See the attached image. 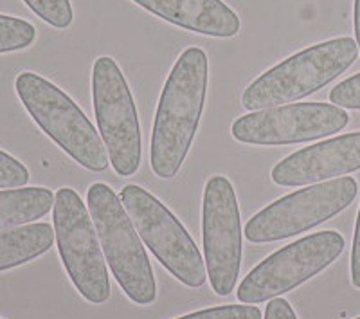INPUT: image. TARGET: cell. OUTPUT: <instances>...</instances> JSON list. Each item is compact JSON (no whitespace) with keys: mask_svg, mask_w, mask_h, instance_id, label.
<instances>
[{"mask_svg":"<svg viewBox=\"0 0 360 319\" xmlns=\"http://www.w3.org/2000/svg\"><path fill=\"white\" fill-rule=\"evenodd\" d=\"M209 82L207 54L188 47L169 73L157 106L150 163L160 179H173L186 161L200 125Z\"/></svg>","mask_w":360,"mask_h":319,"instance_id":"1","label":"cell"},{"mask_svg":"<svg viewBox=\"0 0 360 319\" xmlns=\"http://www.w3.org/2000/svg\"><path fill=\"white\" fill-rule=\"evenodd\" d=\"M356 56L359 45L349 37L311 45L254 80L243 92L242 105L256 112L307 98L346 73Z\"/></svg>","mask_w":360,"mask_h":319,"instance_id":"2","label":"cell"},{"mask_svg":"<svg viewBox=\"0 0 360 319\" xmlns=\"http://www.w3.org/2000/svg\"><path fill=\"white\" fill-rule=\"evenodd\" d=\"M86 204L105 260L121 291L135 305H152L157 299L152 263L121 199L110 186L96 182L86 193Z\"/></svg>","mask_w":360,"mask_h":319,"instance_id":"3","label":"cell"},{"mask_svg":"<svg viewBox=\"0 0 360 319\" xmlns=\"http://www.w3.org/2000/svg\"><path fill=\"white\" fill-rule=\"evenodd\" d=\"M15 89L34 123L67 156L90 172H105L108 168L110 159L101 135L60 87L27 70L18 74Z\"/></svg>","mask_w":360,"mask_h":319,"instance_id":"4","label":"cell"},{"mask_svg":"<svg viewBox=\"0 0 360 319\" xmlns=\"http://www.w3.org/2000/svg\"><path fill=\"white\" fill-rule=\"evenodd\" d=\"M58 253L76 291L92 305L110 299V280L101 242L86 204L72 188L58 189L53 208Z\"/></svg>","mask_w":360,"mask_h":319,"instance_id":"5","label":"cell"},{"mask_svg":"<svg viewBox=\"0 0 360 319\" xmlns=\"http://www.w3.org/2000/svg\"><path fill=\"white\" fill-rule=\"evenodd\" d=\"M119 199L144 246L182 285L200 289L207 280L205 260L186 227L159 199L137 184L121 189Z\"/></svg>","mask_w":360,"mask_h":319,"instance_id":"6","label":"cell"},{"mask_svg":"<svg viewBox=\"0 0 360 319\" xmlns=\"http://www.w3.org/2000/svg\"><path fill=\"white\" fill-rule=\"evenodd\" d=\"M342 234L321 231L292 242L254 267L238 287V301L258 305L279 298L311 280L342 254Z\"/></svg>","mask_w":360,"mask_h":319,"instance_id":"7","label":"cell"},{"mask_svg":"<svg viewBox=\"0 0 360 319\" xmlns=\"http://www.w3.org/2000/svg\"><path fill=\"white\" fill-rule=\"evenodd\" d=\"M92 99L99 134L115 173L130 177L141 166V127L123 70L114 58L99 56L92 67Z\"/></svg>","mask_w":360,"mask_h":319,"instance_id":"8","label":"cell"},{"mask_svg":"<svg viewBox=\"0 0 360 319\" xmlns=\"http://www.w3.org/2000/svg\"><path fill=\"white\" fill-rule=\"evenodd\" d=\"M359 184L353 177H339L285 195L256 213L245 225L252 244H270L307 233L330 220L355 201Z\"/></svg>","mask_w":360,"mask_h":319,"instance_id":"9","label":"cell"},{"mask_svg":"<svg viewBox=\"0 0 360 319\" xmlns=\"http://www.w3.org/2000/svg\"><path fill=\"white\" fill-rule=\"evenodd\" d=\"M348 112L330 103H288L240 115L231 127L236 141L254 146H285L323 139L344 130Z\"/></svg>","mask_w":360,"mask_h":319,"instance_id":"10","label":"cell"},{"mask_svg":"<svg viewBox=\"0 0 360 319\" xmlns=\"http://www.w3.org/2000/svg\"><path fill=\"white\" fill-rule=\"evenodd\" d=\"M202 238L209 283L214 294L229 296L242 267V222L236 192L224 175H213L205 184Z\"/></svg>","mask_w":360,"mask_h":319,"instance_id":"11","label":"cell"},{"mask_svg":"<svg viewBox=\"0 0 360 319\" xmlns=\"http://www.w3.org/2000/svg\"><path fill=\"white\" fill-rule=\"evenodd\" d=\"M360 170V132L344 134L301 148L279 161L272 168V180L278 186L319 184L326 179Z\"/></svg>","mask_w":360,"mask_h":319,"instance_id":"12","label":"cell"},{"mask_svg":"<svg viewBox=\"0 0 360 319\" xmlns=\"http://www.w3.org/2000/svg\"><path fill=\"white\" fill-rule=\"evenodd\" d=\"M169 24L214 38H233L240 17L221 0H131Z\"/></svg>","mask_w":360,"mask_h":319,"instance_id":"13","label":"cell"},{"mask_svg":"<svg viewBox=\"0 0 360 319\" xmlns=\"http://www.w3.org/2000/svg\"><path fill=\"white\" fill-rule=\"evenodd\" d=\"M54 238L56 233L45 222L0 231V273L33 262L53 247Z\"/></svg>","mask_w":360,"mask_h":319,"instance_id":"14","label":"cell"},{"mask_svg":"<svg viewBox=\"0 0 360 319\" xmlns=\"http://www.w3.org/2000/svg\"><path fill=\"white\" fill-rule=\"evenodd\" d=\"M54 208V193L47 188H15L0 192V231L33 224Z\"/></svg>","mask_w":360,"mask_h":319,"instance_id":"15","label":"cell"},{"mask_svg":"<svg viewBox=\"0 0 360 319\" xmlns=\"http://www.w3.org/2000/svg\"><path fill=\"white\" fill-rule=\"evenodd\" d=\"M37 40V29L24 18L0 15V54L27 49Z\"/></svg>","mask_w":360,"mask_h":319,"instance_id":"16","label":"cell"},{"mask_svg":"<svg viewBox=\"0 0 360 319\" xmlns=\"http://www.w3.org/2000/svg\"><path fill=\"white\" fill-rule=\"evenodd\" d=\"M31 11L56 29H65L72 24L74 11L70 0H24Z\"/></svg>","mask_w":360,"mask_h":319,"instance_id":"17","label":"cell"},{"mask_svg":"<svg viewBox=\"0 0 360 319\" xmlns=\"http://www.w3.org/2000/svg\"><path fill=\"white\" fill-rule=\"evenodd\" d=\"M176 319H262V311L254 305H221V307L205 308L191 312Z\"/></svg>","mask_w":360,"mask_h":319,"instance_id":"18","label":"cell"},{"mask_svg":"<svg viewBox=\"0 0 360 319\" xmlns=\"http://www.w3.org/2000/svg\"><path fill=\"white\" fill-rule=\"evenodd\" d=\"M29 182V170L13 156L0 150V189L25 188Z\"/></svg>","mask_w":360,"mask_h":319,"instance_id":"19","label":"cell"},{"mask_svg":"<svg viewBox=\"0 0 360 319\" xmlns=\"http://www.w3.org/2000/svg\"><path fill=\"white\" fill-rule=\"evenodd\" d=\"M330 101L340 108L360 111V73L333 87L330 92Z\"/></svg>","mask_w":360,"mask_h":319,"instance_id":"20","label":"cell"},{"mask_svg":"<svg viewBox=\"0 0 360 319\" xmlns=\"http://www.w3.org/2000/svg\"><path fill=\"white\" fill-rule=\"evenodd\" d=\"M265 319H297L294 308L285 298L270 299V303L265 308Z\"/></svg>","mask_w":360,"mask_h":319,"instance_id":"21","label":"cell"},{"mask_svg":"<svg viewBox=\"0 0 360 319\" xmlns=\"http://www.w3.org/2000/svg\"><path fill=\"white\" fill-rule=\"evenodd\" d=\"M352 283L355 289L360 291V209L356 217L355 237H353V249H352Z\"/></svg>","mask_w":360,"mask_h":319,"instance_id":"22","label":"cell"},{"mask_svg":"<svg viewBox=\"0 0 360 319\" xmlns=\"http://www.w3.org/2000/svg\"><path fill=\"white\" fill-rule=\"evenodd\" d=\"M353 25H355V42H356V45H359V54H360V0H355Z\"/></svg>","mask_w":360,"mask_h":319,"instance_id":"23","label":"cell"},{"mask_svg":"<svg viewBox=\"0 0 360 319\" xmlns=\"http://www.w3.org/2000/svg\"><path fill=\"white\" fill-rule=\"evenodd\" d=\"M355 319H360V315H359V318H355Z\"/></svg>","mask_w":360,"mask_h":319,"instance_id":"24","label":"cell"}]
</instances>
